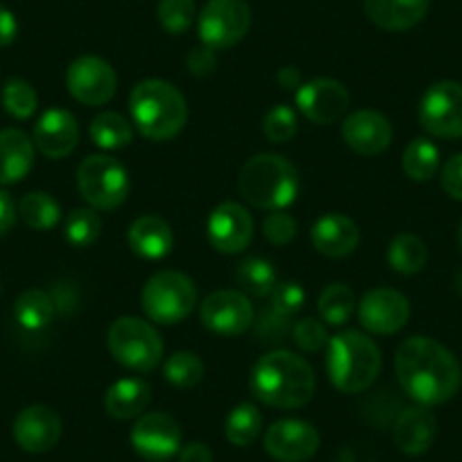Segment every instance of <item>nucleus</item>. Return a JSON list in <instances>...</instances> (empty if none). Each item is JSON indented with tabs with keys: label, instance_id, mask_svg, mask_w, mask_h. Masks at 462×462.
Instances as JSON below:
<instances>
[{
	"label": "nucleus",
	"instance_id": "nucleus-1",
	"mask_svg": "<svg viewBox=\"0 0 462 462\" xmlns=\"http://www.w3.org/2000/svg\"><path fill=\"white\" fill-rule=\"evenodd\" d=\"M394 372L403 393L420 406H442L457 393L460 363L447 346L426 336H412L399 345Z\"/></svg>",
	"mask_w": 462,
	"mask_h": 462
},
{
	"label": "nucleus",
	"instance_id": "nucleus-2",
	"mask_svg": "<svg viewBox=\"0 0 462 462\" xmlns=\"http://www.w3.org/2000/svg\"><path fill=\"white\" fill-rule=\"evenodd\" d=\"M250 390L270 408H301L315 394V372L306 358L277 349L254 363Z\"/></svg>",
	"mask_w": 462,
	"mask_h": 462
},
{
	"label": "nucleus",
	"instance_id": "nucleus-3",
	"mask_svg": "<svg viewBox=\"0 0 462 462\" xmlns=\"http://www.w3.org/2000/svg\"><path fill=\"white\" fill-rule=\"evenodd\" d=\"M130 111L136 130L157 143L175 139L189 121V105L180 88L157 78L143 79L132 88Z\"/></svg>",
	"mask_w": 462,
	"mask_h": 462
},
{
	"label": "nucleus",
	"instance_id": "nucleus-4",
	"mask_svg": "<svg viewBox=\"0 0 462 462\" xmlns=\"http://www.w3.org/2000/svg\"><path fill=\"white\" fill-rule=\"evenodd\" d=\"M327 372L340 393L358 394L374 385L381 372V349L361 331H342L328 340Z\"/></svg>",
	"mask_w": 462,
	"mask_h": 462
},
{
	"label": "nucleus",
	"instance_id": "nucleus-5",
	"mask_svg": "<svg viewBox=\"0 0 462 462\" xmlns=\"http://www.w3.org/2000/svg\"><path fill=\"white\" fill-rule=\"evenodd\" d=\"M243 198L263 211H282L291 207L300 193V172L282 154H256L238 175Z\"/></svg>",
	"mask_w": 462,
	"mask_h": 462
},
{
	"label": "nucleus",
	"instance_id": "nucleus-6",
	"mask_svg": "<svg viewBox=\"0 0 462 462\" xmlns=\"http://www.w3.org/2000/svg\"><path fill=\"white\" fill-rule=\"evenodd\" d=\"M106 345L111 356L132 372H152L163 358V342L159 331L134 315H125L111 322Z\"/></svg>",
	"mask_w": 462,
	"mask_h": 462
},
{
	"label": "nucleus",
	"instance_id": "nucleus-7",
	"mask_svg": "<svg viewBox=\"0 0 462 462\" xmlns=\"http://www.w3.org/2000/svg\"><path fill=\"white\" fill-rule=\"evenodd\" d=\"M198 304L195 282L177 270H162L145 282L141 291V306L157 324L184 322Z\"/></svg>",
	"mask_w": 462,
	"mask_h": 462
},
{
	"label": "nucleus",
	"instance_id": "nucleus-8",
	"mask_svg": "<svg viewBox=\"0 0 462 462\" xmlns=\"http://www.w3.org/2000/svg\"><path fill=\"white\" fill-rule=\"evenodd\" d=\"M79 195L96 211H114L130 193V175L118 159L91 154L78 168Z\"/></svg>",
	"mask_w": 462,
	"mask_h": 462
},
{
	"label": "nucleus",
	"instance_id": "nucleus-9",
	"mask_svg": "<svg viewBox=\"0 0 462 462\" xmlns=\"http://www.w3.org/2000/svg\"><path fill=\"white\" fill-rule=\"evenodd\" d=\"M252 25V10L245 0H208L198 16V32L202 46L226 51L236 46Z\"/></svg>",
	"mask_w": 462,
	"mask_h": 462
},
{
	"label": "nucleus",
	"instance_id": "nucleus-10",
	"mask_svg": "<svg viewBox=\"0 0 462 462\" xmlns=\"http://www.w3.org/2000/svg\"><path fill=\"white\" fill-rule=\"evenodd\" d=\"M420 123L435 139H462V84L442 79L420 100Z\"/></svg>",
	"mask_w": 462,
	"mask_h": 462
},
{
	"label": "nucleus",
	"instance_id": "nucleus-11",
	"mask_svg": "<svg viewBox=\"0 0 462 462\" xmlns=\"http://www.w3.org/2000/svg\"><path fill=\"white\" fill-rule=\"evenodd\" d=\"M66 87L78 102L87 106L106 105L116 96L118 78L114 66L96 55H82L66 70Z\"/></svg>",
	"mask_w": 462,
	"mask_h": 462
},
{
	"label": "nucleus",
	"instance_id": "nucleus-12",
	"mask_svg": "<svg viewBox=\"0 0 462 462\" xmlns=\"http://www.w3.org/2000/svg\"><path fill=\"white\" fill-rule=\"evenodd\" d=\"M297 109L315 125H333L349 109V91L345 84L331 78H318L301 84L295 93Z\"/></svg>",
	"mask_w": 462,
	"mask_h": 462
},
{
	"label": "nucleus",
	"instance_id": "nucleus-13",
	"mask_svg": "<svg viewBox=\"0 0 462 462\" xmlns=\"http://www.w3.org/2000/svg\"><path fill=\"white\" fill-rule=\"evenodd\" d=\"M199 319L217 336H241L254 324V309L245 292L216 291L199 306Z\"/></svg>",
	"mask_w": 462,
	"mask_h": 462
},
{
	"label": "nucleus",
	"instance_id": "nucleus-14",
	"mask_svg": "<svg viewBox=\"0 0 462 462\" xmlns=\"http://www.w3.org/2000/svg\"><path fill=\"white\" fill-rule=\"evenodd\" d=\"M132 447L141 457L162 462L177 456L181 448V426L166 412H145L132 429Z\"/></svg>",
	"mask_w": 462,
	"mask_h": 462
},
{
	"label": "nucleus",
	"instance_id": "nucleus-15",
	"mask_svg": "<svg viewBox=\"0 0 462 462\" xmlns=\"http://www.w3.org/2000/svg\"><path fill=\"white\" fill-rule=\"evenodd\" d=\"M207 236L220 254H238L254 238V220L243 204L222 202L208 216Z\"/></svg>",
	"mask_w": 462,
	"mask_h": 462
},
{
	"label": "nucleus",
	"instance_id": "nucleus-16",
	"mask_svg": "<svg viewBox=\"0 0 462 462\" xmlns=\"http://www.w3.org/2000/svg\"><path fill=\"white\" fill-rule=\"evenodd\" d=\"M358 319L374 336H393L411 319V304L394 288H374L358 304Z\"/></svg>",
	"mask_w": 462,
	"mask_h": 462
},
{
	"label": "nucleus",
	"instance_id": "nucleus-17",
	"mask_svg": "<svg viewBox=\"0 0 462 462\" xmlns=\"http://www.w3.org/2000/svg\"><path fill=\"white\" fill-rule=\"evenodd\" d=\"M263 447L277 462H306L318 453L319 433L304 420H279L265 430Z\"/></svg>",
	"mask_w": 462,
	"mask_h": 462
},
{
	"label": "nucleus",
	"instance_id": "nucleus-18",
	"mask_svg": "<svg viewBox=\"0 0 462 462\" xmlns=\"http://www.w3.org/2000/svg\"><path fill=\"white\" fill-rule=\"evenodd\" d=\"M61 417L51 406H28L16 415L12 433L16 444L28 453H46L60 442Z\"/></svg>",
	"mask_w": 462,
	"mask_h": 462
},
{
	"label": "nucleus",
	"instance_id": "nucleus-19",
	"mask_svg": "<svg viewBox=\"0 0 462 462\" xmlns=\"http://www.w3.org/2000/svg\"><path fill=\"white\" fill-rule=\"evenodd\" d=\"M342 139L354 152L363 157H374V154L385 152L393 143V125L381 111H354L342 123Z\"/></svg>",
	"mask_w": 462,
	"mask_h": 462
},
{
	"label": "nucleus",
	"instance_id": "nucleus-20",
	"mask_svg": "<svg viewBox=\"0 0 462 462\" xmlns=\"http://www.w3.org/2000/svg\"><path fill=\"white\" fill-rule=\"evenodd\" d=\"M79 125L70 111L48 109L34 125V148L48 159H64L78 148Z\"/></svg>",
	"mask_w": 462,
	"mask_h": 462
},
{
	"label": "nucleus",
	"instance_id": "nucleus-21",
	"mask_svg": "<svg viewBox=\"0 0 462 462\" xmlns=\"http://www.w3.org/2000/svg\"><path fill=\"white\" fill-rule=\"evenodd\" d=\"M313 247L328 259H345L361 243V229L352 217L342 213H327L310 229Z\"/></svg>",
	"mask_w": 462,
	"mask_h": 462
},
{
	"label": "nucleus",
	"instance_id": "nucleus-22",
	"mask_svg": "<svg viewBox=\"0 0 462 462\" xmlns=\"http://www.w3.org/2000/svg\"><path fill=\"white\" fill-rule=\"evenodd\" d=\"M438 435V421L426 406L403 408L393 426V438L399 451L406 456H421L429 451Z\"/></svg>",
	"mask_w": 462,
	"mask_h": 462
},
{
	"label": "nucleus",
	"instance_id": "nucleus-23",
	"mask_svg": "<svg viewBox=\"0 0 462 462\" xmlns=\"http://www.w3.org/2000/svg\"><path fill=\"white\" fill-rule=\"evenodd\" d=\"M430 0H365V14L376 28L406 32L424 21Z\"/></svg>",
	"mask_w": 462,
	"mask_h": 462
},
{
	"label": "nucleus",
	"instance_id": "nucleus-24",
	"mask_svg": "<svg viewBox=\"0 0 462 462\" xmlns=\"http://www.w3.org/2000/svg\"><path fill=\"white\" fill-rule=\"evenodd\" d=\"M127 241H130L132 252L141 259L159 261L166 259L175 247V234L171 225L159 216H141L132 222L127 231Z\"/></svg>",
	"mask_w": 462,
	"mask_h": 462
},
{
	"label": "nucleus",
	"instance_id": "nucleus-25",
	"mask_svg": "<svg viewBox=\"0 0 462 462\" xmlns=\"http://www.w3.org/2000/svg\"><path fill=\"white\" fill-rule=\"evenodd\" d=\"M34 166V141L23 130L0 132V184L25 180Z\"/></svg>",
	"mask_w": 462,
	"mask_h": 462
},
{
	"label": "nucleus",
	"instance_id": "nucleus-26",
	"mask_svg": "<svg viewBox=\"0 0 462 462\" xmlns=\"http://www.w3.org/2000/svg\"><path fill=\"white\" fill-rule=\"evenodd\" d=\"M152 399V390L141 379L116 381L105 393V411L114 420H134L145 412Z\"/></svg>",
	"mask_w": 462,
	"mask_h": 462
},
{
	"label": "nucleus",
	"instance_id": "nucleus-27",
	"mask_svg": "<svg viewBox=\"0 0 462 462\" xmlns=\"http://www.w3.org/2000/svg\"><path fill=\"white\" fill-rule=\"evenodd\" d=\"M426 261H429V250H426L424 241L411 231H403L390 241L388 263L394 273L412 277L424 270Z\"/></svg>",
	"mask_w": 462,
	"mask_h": 462
},
{
	"label": "nucleus",
	"instance_id": "nucleus-28",
	"mask_svg": "<svg viewBox=\"0 0 462 462\" xmlns=\"http://www.w3.org/2000/svg\"><path fill=\"white\" fill-rule=\"evenodd\" d=\"M52 315H55V301L48 292L30 288L16 297L14 318L25 331H43L52 322Z\"/></svg>",
	"mask_w": 462,
	"mask_h": 462
},
{
	"label": "nucleus",
	"instance_id": "nucleus-29",
	"mask_svg": "<svg viewBox=\"0 0 462 462\" xmlns=\"http://www.w3.org/2000/svg\"><path fill=\"white\" fill-rule=\"evenodd\" d=\"M88 136L100 150H121L134 141V130H132L125 116L116 114V111H105V114L93 118Z\"/></svg>",
	"mask_w": 462,
	"mask_h": 462
},
{
	"label": "nucleus",
	"instance_id": "nucleus-30",
	"mask_svg": "<svg viewBox=\"0 0 462 462\" xmlns=\"http://www.w3.org/2000/svg\"><path fill=\"white\" fill-rule=\"evenodd\" d=\"M263 430V415L254 403L245 402L238 403L234 411L226 415L225 421V438L234 447H250Z\"/></svg>",
	"mask_w": 462,
	"mask_h": 462
},
{
	"label": "nucleus",
	"instance_id": "nucleus-31",
	"mask_svg": "<svg viewBox=\"0 0 462 462\" xmlns=\"http://www.w3.org/2000/svg\"><path fill=\"white\" fill-rule=\"evenodd\" d=\"M19 216L34 231H48L61 220V207L51 193L32 190L19 202Z\"/></svg>",
	"mask_w": 462,
	"mask_h": 462
},
{
	"label": "nucleus",
	"instance_id": "nucleus-32",
	"mask_svg": "<svg viewBox=\"0 0 462 462\" xmlns=\"http://www.w3.org/2000/svg\"><path fill=\"white\" fill-rule=\"evenodd\" d=\"M318 310L322 319L331 327H342L356 313V297L346 283H328L318 300Z\"/></svg>",
	"mask_w": 462,
	"mask_h": 462
},
{
	"label": "nucleus",
	"instance_id": "nucleus-33",
	"mask_svg": "<svg viewBox=\"0 0 462 462\" xmlns=\"http://www.w3.org/2000/svg\"><path fill=\"white\" fill-rule=\"evenodd\" d=\"M403 172L412 181H429L433 180L435 172L439 171V150L433 141L415 139L403 150Z\"/></svg>",
	"mask_w": 462,
	"mask_h": 462
},
{
	"label": "nucleus",
	"instance_id": "nucleus-34",
	"mask_svg": "<svg viewBox=\"0 0 462 462\" xmlns=\"http://www.w3.org/2000/svg\"><path fill=\"white\" fill-rule=\"evenodd\" d=\"M236 283L241 286V292L254 297H265L273 292L277 286V273H274L273 263L259 256L245 259L236 268Z\"/></svg>",
	"mask_w": 462,
	"mask_h": 462
},
{
	"label": "nucleus",
	"instance_id": "nucleus-35",
	"mask_svg": "<svg viewBox=\"0 0 462 462\" xmlns=\"http://www.w3.org/2000/svg\"><path fill=\"white\" fill-rule=\"evenodd\" d=\"M100 231L102 217L93 207L75 208V211H70L69 217H66L64 236L66 241L73 247H78V250L93 245V243L100 238Z\"/></svg>",
	"mask_w": 462,
	"mask_h": 462
},
{
	"label": "nucleus",
	"instance_id": "nucleus-36",
	"mask_svg": "<svg viewBox=\"0 0 462 462\" xmlns=\"http://www.w3.org/2000/svg\"><path fill=\"white\" fill-rule=\"evenodd\" d=\"M163 376L175 388H195L204 379V363L198 354L177 352L163 363Z\"/></svg>",
	"mask_w": 462,
	"mask_h": 462
},
{
	"label": "nucleus",
	"instance_id": "nucleus-37",
	"mask_svg": "<svg viewBox=\"0 0 462 462\" xmlns=\"http://www.w3.org/2000/svg\"><path fill=\"white\" fill-rule=\"evenodd\" d=\"M37 91L32 88V84L21 78L7 79L5 87H3V106H5V111L12 118L28 121L37 111Z\"/></svg>",
	"mask_w": 462,
	"mask_h": 462
},
{
	"label": "nucleus",
	"instance_id": "nucleus-38",
	"mask_svg": "<svg viewBox=\"0 0 462 462\" xmlns=\"http://www.w3.org/2000/svg\"><path fill=\"white\" fill-rule=\"evenodd\" d=\"M157 19L168 34L189 32L198 19L195 0H159Z\"/></svg>",
	"mask_w": 462,
	"mask_h": 462
},
{
	"label": "nucleus",
	"instance_id": "nucleus-39",
	"mask_svg": "<svg viewBox=\"0 0 462 462\" xmlns=\"http://www.w3.org/2000/svg\"><path fill=\"white\" fill-rule=\"evenodd\" d=\"M263 134L273 143H288L297 134V114L288 105H277L265 114Z\"/></svg>",
	"mask_w": 462,
	"mask_h": 462
},
{
	"label": "nucleus",
	"instance_id": "nucleus-40",
	"mask_svg": "<svg viewBox=\"0 0 462 462\" xmlns=\"http://www.w3.org/2000/svg\"><path fill=\"white\" fill-rule=\"evenodd\" d=\"M292 340H295V345L300 346L301 352L315 354L319 349H324L331 337H328L327 327L319 319L304 318L292 327Z\"/></svg>",
	"mask_w": 462,
	"mask_h": 462
},
{
	"label": "nucleus",
	"instance_id": "nucleus-41",
	"mask_svg": "<svg viewBox=\"0 0 462 462\" xmlns=\"http://www.w3.org/2000/svg\"><path fill=\"white\" fill-rule=\"evenodd\" d=\"M306 292L297 282H282L270 292V309L283 318H292L304 306Z\"/></svg>",
	"mask_w": 462,
	"mask_h": 462
},
{
	"label": "nucleus",
	"instance_id": "nucleus-42",
	"mask_svg": "<svg viewBox=\"0 0 462 462\" xmlns=\"http://www.w3.org/2000/svg\"><path fill=\"white\" fill-rule=\"evenodd\" d=\"M263 236L265 241H270L277 247L288 245L297 236L295 217L291 213H286V208H282V211H270L268 217L263 220Z\"/></svg>",
	"mask_w": 462,
	"mask_h": 462
},
{
	"label": "nucleus",
	"instance_id": "nucleus-43",
	"mask_svg": "<svg viewBox=\"0 0 462 462\" xmlns=\"http://www.w3.org/2000/svg\"><path fill=\"white\" fill-rule=\"evenodd\" d=\"M288 319L291 318H283V315L274 313L273 309L265 310L259 318V322L254 324L256 337H259L261 342H268V345H279V342H283L292 333Z\"/></svg>",
	"mask_w": 462,
	"mask_h": 462
},
{
	"label": "nucleus",
	"instance_id": "nucleus-44",
	"mask_svg": "<svg viewBox=\"0 0 462 462\" xmlns=\"http://www.w3.org/2000/svg\"><path fill=\"white\" fill-rule=\"evenodd\" d=\"M439 181H442V189L448 198L462 202V152L447 159V163L439 171Z\"/></svg>",
	"mask_w": 462,
	"mask_h": 462
},
{
	"label": "nucleus",
	"instance_id": "nucleus-45",
	"mask_svg": "<svg viewBox=\"0 0 462 462\" xmlns=\"http://www.w3.org/2000/svg\"><path fill=\"white\" fill-rule=\"evenodd\" d=\"M186 64H189V70L193 75L207 78V75H211L213 70H216V51H211V48L207 46L195 48V51H190Z\"/></svg>",
	"mask_w": 462,
	"mask_h": 462
},
{
	"label": "nucleus",
	"instance_id": "nucleus-46",
	"mask_svg": "<svg viewBox=\"0 0 462 462\" xmlns=\"http://www.w3.org/2000/svg\"><path fill=\"white\" fill-rule=\"evenodd\" d=\"M16 216H19V208H16L14 199L7 190L0 189V238L5 236L7 231L14 226Z\"/></svg>",
	"mask_w": 462,
	"mask_h": 462
},
{
	"label": "nucleus",
	"instance_id": "nucleus-47",
	"mask_svg": "<svg viewBox=\"0 0 462 462\" xmlns=\"http://www.w3.org/2000/svg\"><path fill=\"white\" fill-rule=\"evenodd\" d=\"M16 34H19V21L5 5H0V48L14 43Z\"/></svg>",
	"mask_w": 462,
	"mask_h": 462
},
{
	"label": "nucleus",
	"instance_id": "nucleus-48",
	"mask_svg": "<svg viewBox=\"0 0 462 462\" xmlns=\"http://www.w3.org/2000/svg\"><path fill=\"white\" fill-rule=\"evenodd\" d=\"M180 462H213V453L207 444L190 442L180 448Z\"/></svg>",
	"mask_w": 462,
	"mask_h": 462
},
{
	"label": "nucleus",
	"instance_id": "nucleus-49",
	"mask_svg": "<svg viewBox=\"0 0 462 462\" xmlns=\"http://www.w3.org/2000/svg\"><path fill=\"white\" fill-rule=\"evenodd\" d=\"M279 87L286 88V91H295V88L301 87V73L295 69V66H283L277 73Z\"/></svg>",
	"mask_w": 462,
	"mask_h": 462
},
{
	"label": "nucleus",
	"instance_id": "nucleus-50",
	"mask_svg": "<svg viewBox=\"0 0 462 462\" xmlns=\"http://www.w3.org/2000/svg\"><path fill=\"white\" fill-rule=\"evenodd\" d=\"M457 247H460V254H462V220H460V226H457Z\"/></svg>",
	"mask_w": 462,
	"mask_h": 462
}]
</instances>
